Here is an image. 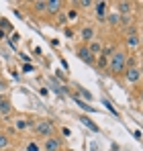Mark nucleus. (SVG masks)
<instances>
[{"mask_svg": "<svg viewBox=\"0 0 143 151\" xmlns=\"http://www.w3.org/2000/svg\"><path fill=\"white\" fill-rule=\"evenodd\" d=\"M0 23H2V29H4V31H6V33H8V31H10V29H12V27H10V23H8V21H6V19H2V21H0Z\"/></svg>", "mask_w": 143, "mask_h": 151, "instance_id": "21", "label": "nucleus"}, {"mask_svg": "<svg viewBox=\"0 0 143 151\" xmlns=\"http://www.w3.org/2000/svg\"><path fill=\"white\" fill-rule=\"evenodd\" d=\"M35 133H37L39 137H43V139L53 137V133H55L53 121H49V119H39V121L35 123Z\"/></svg>", "mask_w": 143, "mask_h": 151, "instance_id": "2", "label": "nucleus"}, {"mask_svg": "<svg viewBox=\"0 0 143 151\" xmlns=\"http://www.w3.org/2000/svg\"><path fill=\"white\" fill-rule=\"evenodd\" d=\"M76 55H78L84 63H88V65H94V63H96V57L92 55V51L88 49V45H80L78 51H76Z\"/></svg>", "mask_w": 143, "mask_h": 151, "instance_id": "3", "label": "nucleus"}, {"mask_svg": "<svg viewBox=\"0 0 143 151\" xmlns=\"http://www.w3.org/2000/svg\"><path fill=\"white\" fill-rule=\"evenodd\" d=\"M92 37H94V29L92 27H84L82 29V41L88 45V41H92Z\"/></svg>", "mask_w": 143, "mask_h": 151, "instance_id": "9", "label": "nucleus"}, {"mask_svg": "<svg viewBox=\"0 0 143 151\" xmlns=\"http://www.w3.org/2000/svg\"><path fill=\"white\" fill-rule=\"evenodd\" d=\"M61 8H64V2H61V0H49V2H47V14L57 17Z\"/></svg>", "mask_w": 143, "mask_h": 151, "instance_id": "6", "label": "nucleus"}, {"mask_svg": "<svg viewBox=\"0 0 143 151\" xmlns=\"http://www.w3.org/2000/svg\"><path fill=\"white\" fill-rule=\"evenodd\" d=\"M82 96H84V98H88V100H92V94H90V92H82Z\"/></svg>", "mask_w": 143, "mask_h": 151, "instance_id": "22", "label": "nucleus"}, {"mask_svg": "<svg viewBox=\"0 0 143 151\" xmlns=\"http://www.w3.org/2000/svg\"><path fill=\"white\" fill-rule=\"evenodd\" d=\"M88 49L92 51V55H94V53H102V45H100L98 41H90V45H88Z\"/></svg>", "mask_w": 143, "mask_h": 151, "instance_id": "14", "label": "nucleus"}, {"mask_svg": "<svg viewBox=\"0 0 143 151\" xmlns=\"http://www.w3.org/2000/svg\"><path fill=\"white\" fill-rule=\"evenodd\" d=\"M43 151H61V139L57 137H47L43 141Z\"/></svg>", "mask_w": 143, "mask_h": 151, "instance_id": "5", "label": "nucleus"}, {"mask_svg": "<svg viewBox=\"0 0 143 151\" xmlns=\"http://www.w3.org/2000/svg\"><path fill=\"white\" fill-rule=\"evenodd\" d=\"M108 59H110V57H106L104 53H100V55H98V61H96V65H98L100 70H104V68H108Z\"/></svg>", "mask_w": 143, "mask_h": 151, "instance_id": "10", "label": "nucleus"}, {"mask_svg": "<svg viewBox=\"0 0 143 151\" xmlns=\"http://www.w3.org/2000/svg\"><path fill=\"white\" fill-rule=\"evenodd\" d=\"M33 6H35V12H47V2H45V0L33 2Z\"/></svg>", "mask_w": 143, "mask_h": 151, "instance_id": "11", "label": "nucleus"}, {"mask_svg": "<svg viewBox=\"0 0 143 151\" xmlns=\"http://www.w3.org/2000/svg\"><path fill=\"white\" fill-rule=\"evenodd\" d=\"M27 151H39V145L35 141H31V143H27Z\"/></svg>", "mask_w": 143, "mask_h": 151, "instance_id": "19", "label": "nucleus"}, {"mask_svg": "<svg viewBox=\"0 0 143 151\" xmlns=\"http://www.w3.org/2000/svg\"><path fill=\"white\" fill-rule=\"evenodd\" d=\"M27 127H29V123H27L25 119H19V121H17V129H19V131H25Z\"/></svg>", "mask_w": 143, "mask_h": 151, "instance_id": "17", "label": "nucleus"}, {"mask_svg": "<svg viewBox=\"0 0 143 151\" xmlns=\"http://www.w3.org/2000/svg\"><path fill=\"white\" fill-rule=\"evenodd\" d=\"M139 72H141V80H143V65H141V68H139Z\"/></svg>", "mask_w": 143, "mask_h": 151, "instance_id": "24", "label": "nucleus"}, {"mask_svg": "<svg viewBox=\"0 0 143 151\" xmlns=\"http://www.w3.org/2000/svg\"><path fill=\"white\" fill-rule=\"evenodd\" d=\"M127 59H129V55L125 53V51H117L110 55V59H108V70H110V74L113 76H119V74H125V70H127Z\"/></svg>", "mask_w": 143, "mask_h": 151, "instance_id": "1", "label": "nucleus"}, {"mask_svg": "<svg viewBox=\"0 0 143 151\" xmlns=\"http://www.w3.org/2000/svg\"><path fill=\"white\" fill-rule=\"evenodd\" d=\"M139 98H141V100H143V88H141V90H139Z\"/></svg>", "mask_w": 143, "mask_h": 151, "instance_id": "23", "label": "nucleus"}, {"mask_svg": "<svg viewBox=\"0 0 143 151\" xmlns=\"http://www.w3.org/2000/svg\"><path fill=\"white\" fill-rule=\"evenodd\" d=\"M0 88H2V84H0Z\"/></svg>", "mask_w": 143, "mask_h": 151, "instance_id": "26", "label": "nucleus"}, {"mask_svg": "<svg viewBox=\"0 0 143 151\" xmlns=\"http://www.w3.org/2000/svg\"><path fill=\"white\" fill-rule=\"evenodd\" d=\"M78 6H82V8H90V6H92V0H80Z\"/></svg>", "mask_w": 143, "mask_h": 151, "instance_id": "20", "label": "nucleus"}, {"mask_svg": "<svg viewBox=\"0 0 143 151\" xmlns=\"http://www.w3.org/2000/svg\"><path fill=\"white\" fill-rule=\"evenodd\" d=\"M2 102H4V100H2V96H0V104H2Z\"/></svg>", "mask_w": 143, "mask_h": 151, "instance_id": "25", "label": "nucleus"}, {"mask_svg": "<svg viewBox=\"0 0 143 151\" xmlns=\"http://www.w3.org/2000/svg\"><path fill=\"white\" fill-rule=\"evenodd\" d=\"M125 80L129 82V84H137L139 80H141V72H139V68L137 65H127V70H125Z\"/></svg>", "mask_w": 143, "mask_h": 151, "instance_id": "4", "label": "nucleus"}, {"mask_svg": "<svg viewBox=\"0 0 143 151\" xmlns=\"http://www.w3.org/2000/svg\"><path fill=\"white\" fill-rule=\"evenodd\" d=\"M117 10H119L121 17H125V14H129L131 10H133V2H127V0H123L117 4Z\"/></svg>", "mask_w": 143, "mask_h": 151, "instance_id": "8", "label": "nucleus"}, {"mask_svg": "<svg viewBox=\"0 0 143 151\" xmlns=\"http://www.w3.org/2000/svg\"><path fill=\"white\" fill-rule=\"evenodd\" d=\"M82 123H84V125H86V127H90V129H92V131H96V133H98V131H100V129H98V127H96L94 123H92V121H90V119H86V116H82Z\"/></svg>", "mask_w": 143, "mask_h": 151, "instance_id": "16", "label": "nucleus"}, {"mask_svg": "<svg viewBox=\"0 0 143 151\" xmlns=\"http://www.w3.org/2000/svg\"><path fill=\"white\" fill-rule=\"evenodd\" d=\"M68 19H70V21H76V19H78V10L70 8V10H68Z\"/></svg>", "mask_w": 143, "mask_h": 151, "instance_id": "18", "label": "nucleus"}, {"mask_svg": "<svg viewBox=\"0 0 143 151\" xmlns=\"http://www.w3.org/2000/svg\"><path fill=\"white\" fill-rule=\"evenodd\" d=\"M106 19H108V23H110L113 27H117V25H119V21H121V14H108Z\"/></svg>", "mask_w": 143, "mask_h": 151, "instance_id": "15", "label": "nucleus"}, {"mask_svg": "<svg viewBox=\"0 0 143 151\" xmlns=\"http://www.w3.org/2000/svg\"><path fill=\"white\" fill-rule=\"evenodd\" d=\"M8 145H10V139H8V135L0 131V151H2V149H6Z\"/></svg>", "mask_w": 143, "mask_h": 151, "instance_id": "13", "label": "nucleus"}, {"mask_svg": "<svg viewBox=\"0 0 143 151\" xmlns=\"http://www.w3.org/2000/svg\"><path fill=\"white\" fill-rule=\"evenodd\" d=\"M10 112H12V106H10V102H2V104H0V114H2V116H6V114H10Z\"/></svg>", "mask_w": 143, "mask_h": 151, "instance_id": "12", "label": "nucleus"}, {"mask_svg": "<svg viewBox=\"0 0 143 151\" xmlns=\"http://www.w3.org/2000/svg\"><path fill=\"white\" fill-rule=\"evenodd\" d=\"M96 17H98V21H104L106 17H108V2H96Z\"/></svg>", "mask_w": 143, "mask_h": 151, "instance_id": "7", "label": "nucleus"}]
</instances>
